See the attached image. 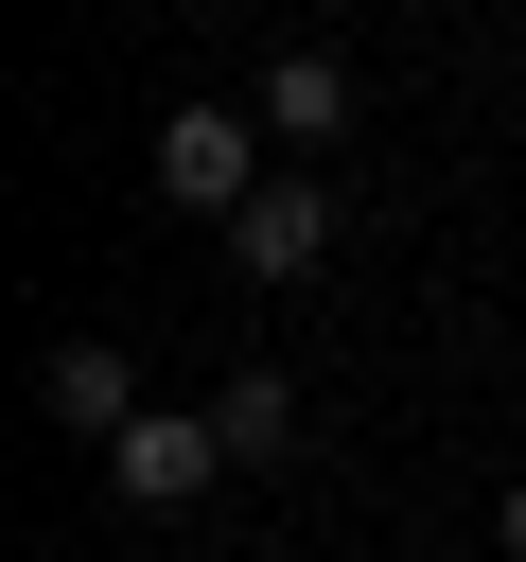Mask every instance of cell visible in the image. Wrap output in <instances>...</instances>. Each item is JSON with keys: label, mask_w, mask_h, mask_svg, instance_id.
<instances>
[{"label": "cell", "mask_w": 526, "mask_h": 562, "mask_svg": "<svg viewBox=\"0 0 526 562\" xmlns=\"http://www.w3.org/2000/svg\"><path fill=\"white\" fill-rule=\"evenodd\" d=\"M491 544H508V562H526V474H508V509H491Z\"/></svg>", "instance_id": "cell-7"}, {"label": "cell", "mask_w": 526, "mask_h": 562, "mask_svg": "<svg viewBox=\"0 0 526 562\" xmlns=\"http://www.w3.org/2000/svg\"><path fill=\"white\" fill-rule=\"evenodd\" d=\"M53 422H70L88 457H105L123 422H140V386H123V351H105V334H53Z\"/></svg>", "instance_id": "cell-4"}, {"label": "cell", "mask_w": 526, "mask_h": 562, "mask_svg": "<svg viewBox=\"0 0 526 562\" xmlns=\"http://www.w3.org/2000/svg\"><path fill=\"white\" fill-rule=\"evenodd\" d=\"M158 193L228 228V211L263 193V140H245V105H175V123H158Z\"/></svg>", "instance_id": "cell-1"}, {"label": "cell", "mask_w": 526, "mask_h": 562, "mask_svg": "<svg viewBox=\"0 0 526 562\" xmlns=\"http://www.w3.org/2000/svg\"><path fill=\"white\" fill-rule=\"evenodd\" d=\"M333 123H351V70L333 53H281L263 70V140H333Z\"/></svg>", "instance_id": "cell-6"}, {"label": "cell", "mask_w": 526, "mask_h": 562, "mask_svg": "<svg viewBox=\"0 0 526 562\" xmlns=\"http://www.w3.org/2000/svg\"><path fill=\"white\" fill-rule=\"evenodd\" d=\"M316 246H333V193H316V176H263V193L228 211V263H245V281H298Z\"/></svg>", "instance_id": "cell-3"}, {"label": "cell", "mask_w": 526, "mask_h": 562, "mask_svg": "<svg viewBox=\"0 0 526 562\" xmlns=\"http://www.w3.org/2000/svg\"><path fill=\"white\" fill-rule=\"evenodd\" d=\"M210 422H228V474L298 457V386H281V369H228V386H210Z\"/></svg>", "instance_id": "cell-5"}, {"label": "cell", "mask_w": 526, "mask_h": 562, "mask_svg": "<svg viewBox=\"0 0 526 562\" xmlns=\"http://www.w3.org/2000/svg\"><path fill=\"white\" fill-rule=\"evenodd\" d=\"M210 474H228V422H210V404H193V422H123V439H105V492H123V509H193Z\"/></svg>", "instance_id": "cell-2"}]
</instances>
